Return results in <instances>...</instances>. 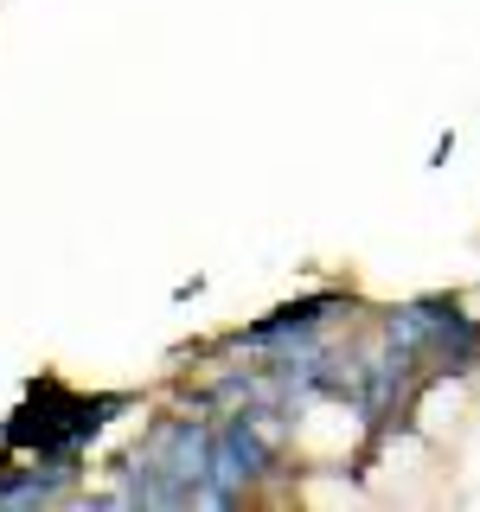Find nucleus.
I'll use <instances>...</instances> for the list:
<instances>
[{
    "label": "nucleus",
    "instance_id": "2",
    "mask_svg": "<svg viewBox=\"0 0 480 512\" xmlns=\"http://www.w3.org/2000/svg\"><path fill=\"white\" fill-rule=\"evenodd\" d=\"M327 308H340L333 295H320V301H295V308H282V314H269V320H256V327L244 333L250 346H276V340H301V333H314L320 320H327Z\"/></svg>",
    "mask_w": 480,
    "mask_h": 512
},
{
    "label": "nucleus",
    "instance_id": "1",
    "mask_svg": "<svg viewBox=\"0 0 480 512\" xmlns=\"http://www.w3.org/2000/svg\"><path fill=\"white\" fill-rule=\"evenodd\" d=\"M263 468H269V442L256 436L250 416H231L212 436V480L218 487H205V506H237V487H250Z\"/></svg>",
    "mask_w": 480,
    "mask_h": 512
}]
</instances>
